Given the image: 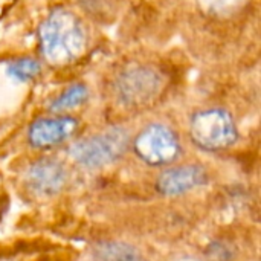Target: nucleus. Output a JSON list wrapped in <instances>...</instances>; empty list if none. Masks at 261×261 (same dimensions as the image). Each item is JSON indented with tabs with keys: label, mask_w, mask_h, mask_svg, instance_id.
I'll use <instances>...</instances> for the list:
<instances>
[{
	"label": "nucleus",
	"mask_w": 261,
	"mask_h": 261,
	"mask_svg": "<svg viewBox=\"0 0 261 261\" xmlns=\"http://www.w3.org/2000/svg\"><path fill=\"white\" fill-rule=\"evenodd\" d=\"M92 257L95 261H142L135 246L122 242H101L93 248Z\"/></svg>",
	"instance_id": "nucleus-9"
},
{
	"label": "nucleus",
	"mask_w": 261,
	"mask_h": 261,
	"mask_svg": "<svg viewBox=\"0 0 261 261\" xmlns=\"http://www.w3.org/2000/svg\"><path fill=\"white\" fill-rule=\"evenodd\" d=\"M193 142L208 151H220L236 144L239 132L232 116L223 109L197 112L190 122Z\"/></svg>",
	"instance_id": "nucleus-3"
},
{
	"label": "nucleus",
	"mask_w": 261,
	"mask_h": 261,
	"mask_svg": "<svg viewBox=\"0 0 261 261\" xmlns=\"http://www.w3.org/2000/svg\"><path fill=\"white\" fill-rule=\"evenodd\" d=\"M208 182V173L200 165H180L165 170L156 182V188L164 196H180Z\"/></svg>",
	"instance_id": "nucleus-7"
},
{
	"label": "nucleus",
	"mask_w": 261,
	"mask_h": 261,
	"mask_svg": "<svg viewBox=\"0 0 261 261\" xmlns=\"http://www.w3.org/2000/svg\"><path fill=\"white\" fill-rule=\"evenodd\" d=\"M40 69H41V66L38 61H35L32 58H20L9 64L8 73L18 81H28V80H32L34 76H37Z\"/></svg>",
	"instance_id": "nucleus-11"
},
{
	"label": "nucleus",
	"mask_w": 261,
	"mask_h": 261,
	"mask_svg": "<svg viewBox=\"0 0 261 261\" xmlns=\"http://www.w3.org/2000/svg\"><path fill=\"white\" fill-rule=\"evenodd\" d=\"M67 180L66 168L61 162L43 158L34 162L28 171V184L29 187L43 196H52L58 193Z\"/></svg>",
	"instance_id": "nucleus-8"
},
{
	"label": "nucleus",
	"mask_w": 261,
	"mask_h": 261,
	"mask_svg": "<svg viewBox=\"0 0 261 261\" xmlns=\"http://www.w3.org/2000/svg\"><path fill=\"white\" fill-rule=\"evenodd\" d=\"M40 47L43 57L57 66L69 64L86 49V32L72 12L55 9L40 26Z\"/></svg>",
	"instance_id": "nucleus-1"
},
{
	"label": "nucleus",
	"mask_w": 261,
	"mask_h": 261,
	"mask_svg": "<svg viewBox=\"0 0 261 261\" xmlns=\"http://www.w3.org/2000/svg\"><path fill=\"white\" fill-rule=\"evenodd\" d=\"M128 133L121 127H112L102 133L75 142L69 148L70 158L83 167L98 168L118 161L128 148Z\"/></svg>",
	"instance_id": "nucleus-2"
},
{
	"label": "nucleus",
	"mask_w": 261,
	"mask_h": 261,
	"mask_svg": "<svg viewBox=\"0 0 261 261\" xmlns=\"http://www.w3.org/2000/svg\"><path fill=\"white\" fill-rule=\"evenodd\" d=\"M87 89L83 84H73L72 87H69L61 96H58L52 104L50 109L55 112H61V110H67L76 106H81L86 99H87Z\"/></svg>",
	"instance_id": "nucleus-10"
},
{
	"label": "nucleus",
	"mask_w": 261,
	"mask_h": 261,
	"mask_svg": "<svg viewBox=\"0 0 261 261\" xmlns=\"http://www.w3.org/2000/svg\"><path fill=\"white\" fill-rule=\"evenodd\" d=\"M136 156L148 165L161 167L174 162L180 154L177 135L164 124L145 127L133 141Z\"/></svg>",
	"instance_id": "nucleus-4"
},
{
	"label": "nucleus",
	"mask_w": 261,
	"mask_h": 261,
	"mask_svg": "<svg viewBox=\"0 0 261 261\" xmlns=\"http://www.w3.org/2000/svg\"><path fill=\"white\" fill-rule=\"evenodd\" d=\"M76 128L78 121L70 116L41 118L31 124L28 141L34 148H50L72 138Z\"/></svg>",
	"instance_id": "nucleus-6"
},
{
	"label": "nucleus",
	"mask_w": 261,
	"mask_h": 261,
	"mask_svg": "<svg viewBox=\"0 0 261 261\" xmlns=\"http://www.w3.org/2000/svg\"><path fill=\"white\" fill-rule=\"evenodd\" d=\"M162 80L151 67L138 66L125 70L116 81L118 98L125 106H142L150 102L161 90Z\"/></svg>",
	"instance_id": "nucleus-5"
}]
</instances>
